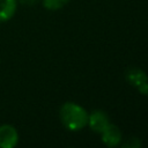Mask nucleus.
<instances>
[{"label":"nucleus","mask_w":148,"mask_h":148,"mask_svg":"<svg viewBox=\"0 0 148 148\" xmlns=\"http://www.w3.org/2000/svg\"><path fill=\"white\" fill-rule=\"evenodd\" d=\"M59 118L65 128L72 132H76L87 125L88 112L83 106L74 102H66L60 106Z\"/></svg>","instance_id":"f257e3e1"},{"label":"nucleus","mask_w":148,"mask_h":148,"mask_svg":"<svg viewBox=\"0 0 148 148\" xmlns=\"http://www.w3.org/2000/svg\"><path fill=\"white\" fill-rule=\"evenodd\" d=\"M125 77L126 81L131 86H133L140 94L142 95L148 94V76L142 69L138 67H132L126 71Z\"/></svg>","instance_id":"f03ea898"},{"label":"nucleus","mask_w":148,"mask_h":148,"mask_svg":"<svg viewBox=\"0 0 148 148\" xmlns=\"http://www.w3.org/2000/svg\"><path fill=\"white\" fill-rule=\"evenodd\" d=\"M18 139V132L13 125H0V148H14L17 146Z\"/></svg>","instance_id":"7ed1b4c3"},{"label":"nucleus","mask_w":148,"mask_h":148,"mask_svg":"<svg viewBox=\"0 0 148 148\" xmlns=\"http://www.w3.org/2000/svg\"><path fill=\"white\" fill-rule=\"evenodd\" d=\"M89 127L96 132V133H102L106 126L110 124L108 114L102 111V110H95L90 114H88V123Z\"/></svg>","instance_id":"20e7f679"},{"label":"nucleus","mask_w":148,"mask_h":148,"mask_svg":"<svg viewBox=\"0 0 148 148\" xmlns=\"http://www.w3.org/2000/svg\"><path fill=\"white\" fill-rule=\"evenodd\" d=\"M102 134V141L108 147H116L120 143L123 139V134L118 126L113 124H109L106 128L101 133Z\"/></svg>","instance_id":"39448f33"},{"label":"nucleus","mask_w":148,"mask_h":148,"mask_svg":"<svg viewBox=\"0 0 148 148\" xmlns=\"http://www.w3.org/2000/svg\"><path fill=\"white\" fill-rule=\"evenodd\" d=\"M17 9V0H0V23L12 20Z\"/></svg>","instance_id":"423d86ee"},{"label":"nucleus","mask_w":148,"mask_h":148,"mask_svg":"<svg viewBox=\"0 0 148 148\" xmlns=\"http://www.w3.org/2000/svg\"><path fill=\"white\" fill-rule=\"evenodd\" d=\"M42 2L44 8H46L47 10H58L66 6L69 0H42Z\"/></svg>","instance_id":"0eeeda50"},{"label":"nucleus","mask_w":148,"mask_h":148,"mask_svg":"<svg viewBox=\"0 0 148 148\" xmlns=\"http://www.w3.org/2000/svg\"><path fill=\"white\" fill-rule=\"evenodd\" d=\"M121 146L125 147V148H139V147H141V141H140L139 138L133 136V138H130V139H128L126 142H124Z\"/></svg>","instance_id":"6e6552de"},{"label":"nucleus","mask_w":148,"mask_h":148,"mask_svg":"<svg viewBox=\"0 0 148 148\" xmlns=\"http://www.w3.org/2000/svg\"><path fill=\"white\" fill-rule=\"evenodd\" d=\"M38 0H21V2L22 3H24V5H34V3H36Z\"/></svg>","instance_id":"1a4fd4ad"},{"label":"nucleus","mask_w":148,"mask_h":148,"mask_svg":"<svg viewBox=\"0 0 148 148\" xmlns=\"http://www.w3.org/2000/svg\"><path fill=\"white\" fill-rule=\"evenodd\" d=\"M147 95H148V94H147Z\"/></svg>","instance_id":"9d476101"}]
</instances>
